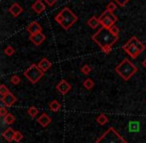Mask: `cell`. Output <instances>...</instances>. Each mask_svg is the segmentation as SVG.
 <instances>
[{
	"label": "cell",
	"mask_w": 146,
	"mask_h": 143,
	"mask_svg": "<svg viewBox=\"0 0 146 143\" xmlns=\"http://www.w3.org/2000/svg\"><path fill=\"white\" fill-rule=\"evenodd\" d=\"M14 121H15L14 115L10 114V113H8V114H7L6 116L4 117V122L6 123V124H8V125H10V124H12V123H14Z\"/></svg>",
	"instance_id": "7402d4cb"
},
{
	"label": "cell",
	"mask_w": 146,
	"mask_h": 143,
	"mask_svg": "<svg viewBox=\"0 0 146 143\" xmlns=\"http://www.w3.org/2000/svg\"><path fill=\"white\" fill-rule=\"evenodd\" d=\"M9 92H10V91H9V89L7 88L4 84H1V86H0V95H1V97L5 96V95L8 94Z\"/></svg>",
	"instance_id": "cb8c5ba5"
},
{
	"label": "cell",
	"mask_w": 146,
	"mask_h": 143,
	"mask_svg": "<svg viewBox=\"0 0 146 143\" xmlns=\"http://www.w3.org/2000/svg\"><path fill=\"white\" fill-rule=\"evenodd\" d=\"M31 8H32L33 10L37 13V14H41V13L45 11L46 6H45V4L43 3L42 0H36V1H35V2L32 4Z\"/></svg>",
	"instance_id": "7c38bea8"
},
{
	"label": "cell",
	"mask_w": 146,
	"mask_h": 143,
	"mask_svg": "<svg viewBox=\"0 0 146 143\" xmlns=\"http://www.w3.org/2000/svg\"><path fill=\"white\" fill-rule=\"evenodd\" d=\"M115 71L123 80L128 81L138 71L137 66L133 64L128 58H125L115 67Z\"/></svg>",
	"instance_id": "3957f363"
},
{
	"label": "cell",
	"mask_w": 146,
	"mask_h": 143,
	"mask_svg": "<svg viewBox=\"0 0 146 143\" xmlns=\"http://www.w3.org/2000/svg\"><path fill=\"white\" fill-rule=\"evenodd\" d=\"M38 66L40 67V68L42 69L44 72H46L48 69L51 68V66H52V63H51L47 58H43V59H41L40 62L38 63Z\"/></svg>",
	"instance_id": "2e32d148"
},
{
	"label": "cell",
	"mask_w": 146,
	"mask_h": 143,
	"mask_svg": "<svg viewBox=\"0 0 146 143\" xmlns=\"http://www.w3.org/2000/svg\"><path fill=\"white\" fill-rule=\"evenodd\" d=\"M43 1H44V2L48 5V6L51 7V6H53V5H54L55 3L58 1V0H43Z\"/></svg>",
	"instance_id": "d6a6232c"
},
{
	"label": "cell",
	"mask_w": 146,
	"mask_h": 143,
	"mask_svg": "<svg viewBox=\"0 0 146 143\" xmlns=\"http://www.w3.org/2000/svg\"><path fill=\"white\" fill-rule=\"evenodd\" d=\"M10 82L12 83L13 85H17L20 83V77L17 76V75H13V76H11L10 78Z\"/></svg>",
	"instance_id": "4316f807"
},
{
	"label": "cell",
	"mask_w": 146,
	"mask_h": 143,
	"mask_svg": "<svg viewBox=\"0 0 146 143\" xmlns=\"http://www.w3.org/2000/svg\"><path fill=\"white\" fill-rule=\"evenodd\" d=\"M114 1H115V2L119 5V6L123 7V6H125L128 2H129L130 0H114Z\"/></svg>",
	"instance_id": "f546056e"
},
{
	"label": "cell",
	"mask_w": 146,
	"mask_h": 143,
	"mask_svg": "<svg viewBox=\"0 0 146 143\" xmlns=\"http://www.w3.org/2000/svg\"><path fill=\"white\" fill-rule=\"evenodd\" d=\"M14 135H15V131L12 128H7L4 132L2 133L3 138L5 139L8 142H12L14 141Z\"/></svg>",
	"instance_id": "9a60e30c"
},
{
	"label": "cell",
	"mask_w": 146,
	"mask_h": 143,
	"mask_svg": "<svg viewBox=\"0 0 146 143\" xmlns=\"http://www.w3.org/2000/svg\"><path fill=\"white\" fill-rule=\"evenodd\" d=\"M101 50H102V52L105 53V54H109L112 50V46H105V47H103V48H101Z\"/></svg>",
	"instance_id": "1f68e13d"
},
{
	"label": "cell",
	"mask_w": 146,
	"mask_h": 143,
	"mask_svg": "<svg viewBox=\"0 0 146 143\" xmlns=\"http://www.w3.org/2000/svg\"><path fill=\"white\" fill-rule=\"evenodd\" d=\"M45 39H46V36L42 32H38V33H35V34L29 35V40L34 45H36V46H39V45L42 44Z\"/></svg>",
	"instance_id": "52a82bcc"
},
{
	"label": "cell",
	"mask_w": 146,
	"mask_h": 143,
	"mask_svg": "<svg viewBox=\"0 0 146 143\" xmlns=\"http://www.w3.org/2000/svg\"><path fill=\"white\" fill-rule=\"evenodd\" d=\"M122 48H123V50L133 59H136V57L139 56V54L141 53L139 49L137 48V46H135V45H131V46H127V47H122Z\"/></svg>",
	"instance_id": "30bf717a"
},
{
	"label": "cell",
	"mask_w": 146,
	"mask_h": 143,
	"mask_svg": "<svg viewBox=\"0 0 146 143\" xmlns=\"http://www.w3.org/2000/svg\"><path fill=\"white\" fill-rule=\"evenodd\" d=\"M83 86H84V88H85V89H87V90H90V89L93 88L94 81L92 80V79H90V78L85 79V80H84V82H83Z\"/></svg>",
	"instance_id": "d6986e66"
},
{
	"label": "cell",
	"mask_w": 146,
	"mask_h": 143,
	"mask_svg": "<svg viewBox=\"0 0 146 143\" xmlns=\"http://www.w3.org/2000/svg\"><path fill=\"white\" fill-rule=\"evenodd\" d=\"M56 89L61 93V94L65 95L71 90V85L69 84L66 80H61L60 82L56 85Z\"/></svg>",
	"instance_id": "9c48e42d"
},
{
	"label": "cell",
	"mask_w": 146,
	"mask_h": 143,
	"mask_svg": "<svg viewBox=\"0 0 146 143\" xmlns=\"http://www.w3.org/2000/svg\"><path fill=\"white\" fill-rule=\"evenodd\" d=\"M1 101H2V103L5 105V106L11 107V106H13V104L17 101V98L14 94H12L11 92H9L8 94H6L5 96L1 97Z\"/></svg>",
	"instance_id": "ba28073f"
},
{
	"label": "cell",
	"mask_w": 146,
	"mask_h": 143,
	"mask_svg": "<svg viewBox=\"0 0 146 143\" xmlns=\"http://www.w3.org/2000/svg\"><path fill=\"white\" fill-rule=\"evenodd\" d=\"M51 121H52V120H51V117L48 116L46 113H43V114H41L40 117H38V119H37V122H38L42 127L48 126V125L51 123Z\"/></svg>",
	"instance_id": "5bb4252c"
},
{
	"label": "cell",
	"mask_w": 146,
	"mask_h": 143,
	"mask_svg": "<svg viewBox=\"0 0 146 143\" xmlns=\"http://www.w3.org/2000/svg\"><path fill=\"white\" fill-rule=\"evenodd\" d=\"M8 11H9V13H11V15H12V16L17 17V16H19L21 13H22L23 8L20 6V4H19V3L15 2V3H13L10 7H9Z\"/></svg>",
	"instance_id": "4fadbf2b"
},
{
	"label": "cell",
	"mask_w": 146,
	"mask_h": 143,
	"mask_svg": "<svg viewBox=\"0 0 146 143\" xmlns=\"http://www.w3.org/2000/svg\"><path fill=\"white\" fill-rule=\"evenodd\" d=\"M96 121H97L98 123H99L100 125H104V124H107L108 123V118L106 115L104 114H100L99 116L97 117V119H96Z\"/></svg>",
	"instance_id": "44dd1931"
},
{
	"label": "cell",
	"mask_w": 146,
	"mask_h": 143,
	"mask_svg": "<svg viewBox=\"0 0 146 143\" xmlns=\"http://www.w3.org/2000/svg\"><path fill=\"white\" fill-rule=\"evenodd\" d=\"M8 114V110H7L5 107H0V116H2V117H5L6 115Z\"/></svg>",
	"instance_id": "4dcf8cb0"
},
{
	"label": "cell",
	"mask_w": 146,
	"mask_h": 143,
	"mask_svg": "<svg viewBox=\"0 0 146 143\" xmlns=\"http://www.w3.org/2000/svg\"><path fill=\"white\" fill-rule=\"evenodd\" d=\"M117 9V4H116L115 2H113V1H110L109 3H108L107 5H106V9L105 10H107L108 12H111L113 13L114 11Z\"/></svg>",
	"instance_id": "ffe728a7"
},
{
	"label": "cell",
	"mask_w": 146,
	"mask_h": 143,
	"mask_svg": "<svg viewBox=\"0 0 146 143\" xmlns=\"http://www.w3.org/2000/svg\"><path fill=\"white\" fill-rule=\"evenodd\" d=\"M142 65H143V67H144V68H146V58L143 60V62H142Z\"/></svg>",
	"instance_id": "836d02e7"
},
{
	"label": "cell",
	"mask_w": 146,
	"mask_h": 143,
	"mask_svg": "<svg viewBox=\"0 0 146 143\" xmlns=\"http://www.w3.org/2000/svg\"><path fill=\"white\" fill-rule=\"evenodd\" d=\"M27 32H29V34H35V33H38L42 31V27L39 24L37 21H33L30 24H28V26L26 27Z\"/></svg>",
	"instance_id": "8fae6325"
},
{
	"label": "cell",
	"mask_w": 146,
	"mask_h": 143,
	"mask_svg": "<svg viewBox=\"0 0 146 143\" xmlns=\"http://www.w3.org/2000/svg\"><path fill=\"white\" fill-rule=\"evenodd\" d=\"M23 139V135L20 131H15V135H14V141L16 142H20Z\"/></svg>",
	"instance_id": "83f0119b"
},
{
	"label": "cell",
	"mask_w": 146,
	"mask_h": 143,
	"mask_svg": "<svg viewBox=\"0 0 146 143\" xmlns=\"http://www.w3.org/2000/svg\"><path fill=\"white\" fill-rule=\"evenodd\" d=\"M95 143H127V141L113 127H110L96 140Z\"/></svg>",
	"instance_id": "277c9868"
},
{
	"label": "cell",
	"mask_w": 146,
	"mask_h": 143,
	"mask_svg": "<svg viewBox=\"0 0 146 143\" xmlns=\"http://www.w3.org/2000/svg\"><path fill=\"white\" fill-rule=\"evenodd\" d=\"M44 73L45 72L38 66V64H32L24 71V76L32 84H36L44 76Z\"/></svg>",
	"instance_id": "5b68a950"
},
{
	"label": "cell",
	"mask_w": 146,
	"mask_h": 143,
	"mask_svg": "<svg viewBox=\"0 0 146 143\" xmlns=\"http://www.w3.org/2000/svg\"><path fill=\"white\" fill-rule=\"evenodd\" d=\"M91 38L100 48H103L105 46H112L113 44H115L119 37L112 34L109 29L101 27L97 32L92 35Z\"/></svg>",
	"instance_id": "6da1fadb"
},
{
	"label": "cell",
	"mask_w": 146,
	"mask_h": 143,
	"mask_svg": "<svg viewBox=\"0 0 146 143\" xmlns=\"http://www.w3.org/2000/svg\"><path fill=\"white\" fill-rule=\"evenodd\" d=\"M54 20L56 21L64 30H68V29L78 20V17L70 10V8L64 7V8L54 17Z\"/></svg>",
	"instance_id": "7a4b0ae2"
},
{
	"label": "cell",
	"mask_w": 146,
	"mask_h": 143,
	"mask_svg": "<svg viewBox=\"0 0 146 143\" xmlns=\"http://www.w3.org/2000/svg\"><path fill=\"white\" fill-rule=\"evenodd\" d=\"M81 72L85 75H88L90 72H91V67L89 66L88 64H85L81 67Z\"/></svg>",
	"instance_id": "484cf974"
},
{
	"label": "cell",
	"mask_w": 146,
	"mask_h": 143,
	"mask_svg": "<svg viewBox=\"0 0 146 143\" xmlns=\"http://www.w3.org/2000/svg\"><path fill=\"white\" fill-rule=\"evenodd\" d=\"M100 25L104 28L109 29L110 27H112L116 22L118 21V18L116 15H114L113 13L108 12L107 10H105L99 17Z\"/></svg>",
	"instance_id": "8992f818"
},
{
	"label": "cell",
	"mask_w": 146,
	"mask_h": 143,
	"mask_svg": "<svg viewBox=\"0 0 146 143\" xmlns=\"http://www.w3.org/2000/svg\"><path fill=\"white\" fill-rule=\"evenodd\" d=\"M99 24H100L99 18H96V17H94V16L90 17V18L87 20V25L91 27L92 29H95Z\"/></svg>",
	"instance_id": "e0dca14e"
},
{
	"label": "cell",
	"mask_w": 146,
	"mask_h": 143,
	"mask_svg": "<svg viewBox=\"0 0 146 143\" xmlns=\"http://www.w3.org/2000/svg\"><path fill=\"white\" fill-rule=\"evenodd\" d=\"M4 53L7 55V56H12L15 53V49L13 48L12 46H7L6 48L4 49Z\"/></svg>",
	"instance_id": "d4e9b609"
},
{
	"label": "cell",
	"mask_w": 146,
	"mask_h": 143,
	"mask_svg": "<svg viewBox=\"0 0 146 143\" xmlns=\"http://www.w3.org/2000/svg\"><path fill=\"white\" fill-rule=\"evenodd\" d=\"M49 108L53 112H57V111H59L61 109V104L57 100H53L49 103Z\"/></svg>",
	"instance_id": "ac0fdd59"
},
{
	"label": "cell",
	"mask_w": 146,
	"mask_h": 143,
	"mask_svg": "<svg viewBox=\"0 0 146 143\" xmlns=\"http://www.w3.org/2000/svg\"><path fill=\"white\" fill-rule=\"evenodd\" d=\"M28 114L30 115L32 118H34V117H36L37 116V114H38V109L36 108V107H34V106H31V107H29L28 108Z\"/></svg>",
	"instance_id": "603a6c76"
},
{
	"label": "cell",
	"mask_w": 146,
	"mask_h": 143,
	"mask_svg": "<svg viewBox=\"0 0 146 143\" xmlns=\"http://www.w3.org/2000/svg\"><path fill=\"white\" fill-rule=\"evenodd\" d=\"M109 30L111 31V33L113 35H115V36L119 37V28H118V27L116 26V25H113L112 27H110Z\"/></svg>",
	"instance_id": "f1b7e54d"
}]
</instances>
